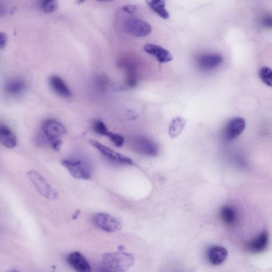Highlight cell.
<instances>
[{"label": "cell", "mask_w": 272, "mask_h": 272, "mask_svg": "<svg viewBox=\"0 0 272 272\" xmlns=\"http://www.w3.org/2000/svg\"><path fill=\"white\" fill-rule=\"evenodd\" d=\"M220 217L223 223L227 226L234 225L237 221V214L232 206H225L220 211Z\"/></svg>", "instance_id": "obj_19"}, {"label": "cell", "mask_w": 272, "mask_h": 272, "mask_svg": "<svg viewBox=\"0 0 272 272\" xmlns=\"http://www.w3.org/2000/svg\"><path fill=\"white\" fill-rule=\"evenodd\" d=\"M186 121L181 117L174 119L169 127V135L171 138H176L179 136L183 130Z\"/></svg>", "instance_id": "obj_21"}, {"label": "cell", "mask_w": 272, "mask_h": 272, "mask_svg": "<svg viewBox=\"0 0 272 272\" xmlns=\"http://www.w3.org/2000/svg\"><path fill=\"white\" fill-rule=\"evenodd\" d=\"M103 262L105 266L115 271H124L134 263V256L125 252L106 253L103 255Z\"/></svg>", "instance_id": "obj_2"}, {"label": "cell", "mask_w": 272, "mask_h": 272, "mask_svg": "<svg viewBox=\"0 0 272 272\" xmlns=\"http://www.w3.org/2000/svg\"><path fill=\"white\" fill-rule=\"evenodd\" d=\"M227 255L226 249L220 246H211L207 251V257L209 263L215 266L222 264L226 260Z\"/></svg>", "instance_id": "obj_14"}, {"label": "cell", "mask_w": 272, "mask_h": 272, "mask_svg": "<svg viewBox=\"0 0 272 272\" xmlns=\"http://www.w3.org/2000/svg\"><path fill=\"white\" fill-rule=\"evenodd\" d=\"M123 10L129 14H134L137 10V7L134 5H127L124 7Z\"/></svg>", "instance_id": "obj_29"}, {"label": "cell", "mask_w": 272, "mask_h": 272, "mask_svg": "<svg viewBox=\"0 0 272 272\" xmlns=\"http://www.w3.org/2000/svg\"><path fill=\"white\" fill-rule=\"evenodd\" d=\"M260 78L266 85L271 87L272 71L267 67H263L259 71Z\"/></svg>", "instance_id": "obj_22"}, {"label": "cell", "mask_w": 272, "mask_h": 272, "mask_svg": "<svg viewBox=\"0 0 272 272\" xmlns=\"http://www.w3.org/2000/svg\"><path fill=\"white\" fill-rule=\"evenodd\" d=\"M268 239L267 232L263 231L248 244L247 249L254 254L262 253L267 247Z\"/></svg>", "instance_id": "obj_15"}, {"label": "cell", "mask_w": 272, "mask_h": 272, "mask_svg": "<svg viewBox=\"0 0 272 272\" xmlns=\"http://www.w3.org/2000/svg\"><path fill=\"white\" fill-rule=\"evenodd\" d=\"M94 223L102 230L107 232H115L121 230L123 227L121 221L110 214L99 213L93 216Z\"/></svg>", "instance_id": "obj_6"}, {"label": "cell", "mask_w": 272, "mask_h": 272, "mask_svg": "<svg viewBox=\"0 0 272 272\" xmlns=\"http://www.w3.org/2000/svg\"><path fill=\"white\" fill-rule=\"evenodd\" d=\"M7 272H20L17 270H15V269H13V270H9V271H8Z\"/></svg>", "instance_id": "obj_33"}, {"label": "cell", "mask_w": 272, "mask_h": 272, "mask_svg": "<svg viewBox=\"0 0 272 272\" xmlns=\"http://www.w3.org/2000/svg\"><path fill=\"white\" fill-rule=\"evenodd\" d=\"M8 36L4 32H0V49H4L7 46Z\"/></svg>", "instance_id": "obj_28"}, {"label": "cell", "mask_w": 272, "mask_h": 272, "mask_svg": "<svg viewBox=\"0 0 272 272\" xmlns=\"http://www.w3.org/2000/svg\"><path fill=\"white\" fill-rule=\"evenodd\" d=\"M119 66L126 73L127 84L130 88H135L138 84V63L132 58L125 57L120 60Z\"/></svg>", "instance_id": "obj_7"}, {"label": "cell", "mask_w": 272, "mask_h": 272, "mask_svg": "<svg viewBox=\"0 0 272 272\" xmlns=\"http://www.w3.org/2000/svg\"><path fill=\"white\" fill-rule=\"evenodd\" d=\"M108 81H108V79L104 77V76H100L97 80L98 84L100 86V88L103 90L107 88Z\"/></svg>", "instance_id": "obj_27"}, {"label": "cell", "mask_w": 272, "mask_h": 272, "mask_svg": "<svg viewBox=\"0 0 272 272\" xmlns=\"http://www.w3.org/2000/svg\"><path fill=\"white\" fill-rule=\"evenodd\" d=\"M144 50L154 57L160 63L169 62L173 59L172 54L169 51L158 45L147 44L144 47Z\"/></svg>", "instance_id": "obj_12"}, {"label": "cell", "mask_w": 272, "mask_h": 272, "mask_svg": "<svg viewBox=\"0 0 272 272\" xmlns=\"http://www.w3.org/2000/svg\"><path fill=\"white\" fill-rule=\"evenodd\" d=\"M106 136L109 138L114 145L118 147H122L124 144L125 139L121 135L109 132Z\"/></svg>", "instance_id": "obj_25"}, {"label": "cell", "mask_w": 272, "mask_h": 272, "mask_svg": "<svg viewBox=\"0 0 272 272\" xmlns=\"http://www.w3.org/2000/svg\"><path fill=\"white\" fill-rule=\"evenodd\" d=\"M61 164L76 179L87 180L92 177L91 163L86 160L79 158L64 159L61 162Z\"/></svg>", "instance_id": "obj_1"}, {"label": "cell", "mask_w": 272, "mask_h": 272, "mask_svg": "<svg viewBox=\"0 0 272 272\" xmlns=\"http://www.w3.org/2000/svg\"><path fill=\"white\" fill-rule=\"evenodd\" d=\"M93 129L96 133L102 136H106L109 132L105 124L100 120H97L94 123Z\"/></svg>", "instance_id": "obj_24"}, {"label": "cell", "mask_w": 272, "mask_h": 272, "mask_svg": "<svg viewBox=\"0 0 272 272\" xmlns=\"http://www.w3.org/2000/svg\"><path fill=\"white\" fill-rule=\"evenodd\" d=\"M134 147L138 153L149 157L159 153V147L154 141L143 136L138 137L134 141Z\"/></svg>", "instance_id": "obj_9"}, {"label": "cell", "mask_w": 272, "mask_h": 272, "mask_svg": "<svg viewBox=\"0 0 272 272\" xmlns=\"http://www.w3.org/2000/svg\"><path fill=\"white\" fill-rule=\"evenodd\" d=\"M26 89L25 82L21 79H13L6 85V92L10 95L18 96L24 93Z\"/></svg>", "instance_id": "obj_18"}, {"label": "cell", "mask_w": 272, "mask_h": 272, "mask_svg": "<svg viewBox=\"0 0 272 272\" xmlns=\"http://www.w3.org/2000/svg\"><path fill=\"white\" fill-rule=\"evenodd\" d=\"M222 62V57L217 53L204 54L198 59L199 67L206 70H212L219 67Z\"/></svg>", "instance_id": "obj_13"}, {"label": "cell", "mask_w": 272, "mask_h": 272, "mask_svg": "<svg viewBox=\"0 0 272 272\" xmlns=\"http://www.w3.org/2000/svg\"><path fill=\"white\" fill-rule=\"evenodd\" d=\"M264 23L267 26H271V18H267L264 21Z\"/></svg>", "instance_id": "obj_32"}, {"label": "cell", "mask_w": 272, "mask_h": 272, "mask_svg": "<svg viewBox=\"0 0 272 272\" xmlns=\"http://www.w3.org/2000/svg\"><path fill=\"white\" fill-rule=\"evenodd\" d=\"M0 143L8 148L15 147L18 143L16 135L8 127L0 125Z\"/></svg>", "instance_id": "obj_17"}, {"label": "cell", "mask_w": 272, "mask_h": 272, "mask_svg": "<svg viewBox=\"0 0 272 272\" xmlns=\"http://www.w3.org/2000/svg\"><path fill=\"white\" fill-rule=\"evenodd\" d=\"M97 272H116L108 268L101 267L98 269Z\"/></svg>", "instance_id": "obj_31"}, {"label": "cell", "mask_w": 272, "mask_h": 272, "mask_svg": "<svg viewBox=\"0 0 272 272\" xmlns=\"http://www.w3.org/2000/svg\"><path fill=\"white\" fill-rule=\"evenodd\" d=\"M90 143L99 150L105 158L116 164L123 166L134 165L132 159L118 153L110 148L102 144L99 141L91 139L90 140Z\"/></svg>", "instance_id": "obj_5"}, {"label": "cell", "mask_w": 272, "mask_h": 272, "mask_svg": "<svg viewBox=\"0 0 272 272\" xmlns=\"http://www.w3.org/2000/svg\"><path fill=\"white\" fill-rule=\"evenodd\" d=\"M67 262L77 272H92L88 261L80 252L70 254L67 257Z\"/></svg>", "instance_id": "obj_11"}, {"label": "cell", "mask_w": 272, "mask_h": 272, "mask_svg": "<svg viewBox=\"0 0 272 272\" xmlns=\"http://www.w3.org/2000/svg\"><path fill=\"white\" fill-rule=\"evenodd\" d=\"M49 143L53 149L57 151L60 150L61 146L62 144V141L60 138L52 140Z\"/></svg>", "instance_id": "obj_26"}, {"label": "cell", "mask_w": 272, "mask_h": 272, "mask_svg": "<svg viewBox=\"0 0 272 272\" xmlns=\"http://www.w3.org/2000/svg\"><path fill=\"white\" fill-rule=\"evenodd\" d=\"M7 13V9L6 7L0 4V17L5 16Z\"/></svg>", "instance_id": "obj_30"}, {"label": "cell", "mask_w": 272, "mask_h": 272, "mask_svg": "<svg viewBox=\"0 0 272 272\" xmlns=\"http://www.w3.org/2000/svg\"><path fill=\"white\" fill-rule=\"evenodd\" d=\"M43 134L49 142L59 139L66 133V129L59 122L54 119H49L43 125Z\"/></svg>", "instance_id": "obj_8"}, {"label": "cell", "mask_w": 272, "mask_h": 272, "mask_svg": "<svg viewBox=\"0 0 272 272\" xmlns=\"http://www.w3.org/2000/svg\"><path fill=\"white\" fill-rule=\"evenodd\" d=\"M149 7L154 11L160 17L167 19L169 18V14L166 9V3L163 0H153L147 2Z\"/></svg>", "instance_id": "obj_20"}, {"label": "cell", "mask_w": 272, "mask_h": 272, "mask_svg": "<svg viewBox=\"0 0 272 272\" xmlns=\"http://www.w3.org/2000/svg\"><path fill=\"white\" fill-rule=\"evenodd\" d=\"M123 28L126 33L136 37H144L151 32L150 25L140 19L131 18L124 21Z\"/></svg>", "instance_id": "obj_4"}, {"label": "cell", "mask_w": 272, "mask_h": 272, "mask_svg": "<svg viewBox=\"0 0 272 272\" xmlns=\"http://www.w3.org/2000/svg\"><path fill=\"white\" fill-rule=\"evenodd\" d=\"M49 82L52 90L60 96L66 99L72 96V92L69 87L59 76H51Z\"/></svg>", "instance_id": "obj_16"}, {"label": "cell", "mask_w": 272, "mask_h": 272, "mask_svg": "<svg viewBox=\"0 0 272 272\" xmlns=\"http://www.w3.org/2000/svg\"><path fill=\"white\" fill-rule=\"evenodd\" d=\"M246 127L245 120L241 117H236L228 123L225 130V136L227 139H234L243 132Z\"/></svg>", "instance_id": "obj_10"}, {"label": "cell", "mask_w": 272, "mask_h": 272, "mask_svg": "<svg viewBox=\"0 0 272 272\" xmlns=\"http://www.w3.org/2000/svg\"><path fill=\"white\" fill-rule=\"evenodd\" d=\"M27 176L43 197L51 201H55L58 198L57 191L39 172L31 170L27 172Z\"/></svg>", "instance_id": "obj_3"}, {"label": "cell", "mask_w": 272, "mask_h": 272, "mask_svg": "<svg viewBox=\"0 0 272 272\" xmlns=\"http://www.w3.org/2000/svg\"><path fill=\"white\" fill-rule=\"evenodd\" d=\"M41 8L46 13H52L58 8V3L55 0H46L41 3Z\"/></svg>", "instance_id": "obj_23"}]
</instances>
